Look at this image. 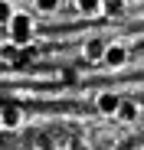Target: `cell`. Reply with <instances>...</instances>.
<instances>
[{
  "mask_svg": "<svg viewBox=\"0 0 144 150\" xmlns=\"http://www.w3.org/2000/svg\"><path fill=\"white\" fill-rule=\"evenodd\" d=\"M105 13H111V16L125 13V0H105Z\"/></svg>",
  "mask_w": 144,
  "mask_h": 150,
  "instance_id": "30bf717a",
  "label": "cell"
},
{
  "mask_svg": "<svg viewBox=\"0 0 144 150\" xmlns=\"http://www.w3.org/2000/svg\"><path fill=\"white\" fill-rule=\"evenodd\" d=\"M10 16H13V4L10 0H0V26H7Z\"/></svg>",
  "mask_w": 144,
  "mask_h": 150,
  "instance_id": "9c48e42d",
  "label": "cell"
},
{
  "mask_svg": "<svg viewBox=\"0 0 144 150\" xmlns=\"http://www.w3.org/2000/svg\"><path fill=\"white\" fill-rule=\"evenodd\" d=\"M118 105H121V95H115V91H98L95 95V111H98L102 117H115Z\"/></svg>",
  "mask_w": 144,
  "mask_h": 150,
  "instance_id": "3957f363",
  "label": "cell"
},
{
  "mask_svg": "<svg viewBox=\"0 0 144 150\" xmlns=\"http://www.w3.org/2000/svg\"><path fill=\"white\" fill-rule=\"evenodd\" d=\"M66 150H88V144L82 140V137H76V140H69V147Z\"/></svg>",
  "mask_w": 144,
  "mask_h": 150,
  "instance_id": "8fae6325",
  "label": "cell"
},
{
  "mask_svg": "<svg viewBox=\"0 0 144 150\" xmlns=\"http://www.w3.org/2000/svg\"><path fill=\"white\" fill-rule=\"evenodd\" d=\"M59 7H62V0H33V10L39 16H53V13H59Z\"/></svg>",
  "mask_w": 144,
  "mask_h": 150,
  "instance_id": "ba28073f",
  "label": "cell"
},
{
  "mask_svg": "<svg viewBox=\"0 0 144 150\" xmlns=\"http://www.w3.org/2000/svg\"><path fill=\"white\" fill-rule=\"evenodd\" d=\"M105 39H98V36H92V39H85V46H82V59L85 62H102V56H105Z\"/></svg>",
  "mask_w": 144,
  "mask_h": 150,
  "instance_id": "5b68a950",
  "label": "cell"
},
{
  "mask_svg": "<svg viewBox=\"0 0 144 150\" xmlns=\"http://www.w3.org/2000/svg\"><path fill=\"white\" fill-rule=\"evenodd\" d=\"M138 114H141V108H138V101H128V98H121V105H118V121H125V124H134L138 121Z\"/></svg>",
  "mask_w": 144,
  "mask_h": 150,
  "instance_id": "52a82bcc",
  "label": "cell"
},
{
  "mask_svg": "<svg viewBox=\"0 0 144 150\" xmlns=\"http://www.w3.org/2000/svg\"><path fill=\"white\" fill-rule=\"evenodd\" d=\"M20 124H23V111L16 105L0 108V131H20Z\"/></svg>",
  "mask_w": 144,
  "mask_h": 150,
  "instance_id": "277c9868",
  "label": "cell"
},
{
  "mask_svg": "<svg viewBox=\"0 0 144 150\" xmlns=\"http://www.w3.org/2000/svg\"><path fill=\"white\" fill-rule=\"evenodd\" d=\"M128 59H131L128 46H121V42H108V46H105V56H102V65L111 69V72H118V69L128 65Z\"/></svg>",
  "mask_w": 144,
  "mask_h": 150,
  "instance_id": "7a4b0ae2",
  "label": "cell"
},
{
  "mask_svg": "<svg viewBox=\"0 0 144 150\" xmlns=\"http://www.w3.org/2000/svg\"><path fill=\"white\" fill-rule=\"evenodd\" d=\"M4 30H7V39H10L16 49H23V46H30V42H33V36H36V23H33L30 13L13 10V16H10V23H7Z\"/></svg>",
  "mask_w": 144,
  "mask_h": 150,
  "instance_id": "6da1fadb",
  "label": "cell"
},
{
  "mask_svg": "<svg viewBox=\"0 0 144 150\" xmlns=\"http://www.w3.org/2000/svg\"><path fill=\"white\" fill-rule=\"evenodd\" d=\"M72 4H76V10L82 16H88V20L105 16V0H72Z\"/></svg>",
  "mask_w": 144,
  "mask_h": 150,
  "instance_id": "8992f818",
  "label": "cell"
}]
</instances>
